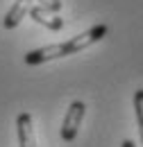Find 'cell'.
I'll return each mask as SVG.
<instances>
[{"mask_svg": "<svg viewBox=\"0 0 143 147\" xmlns=\"http://www.w3.org/2000/svg\"><path fill=\"white\" fill-rule=\"evenodd\" d=\"M16 131H18V145L20 147H36L34 125H32L30 113H20L16 118Z\"/></svg>", "mask_w": 143, "mask_h": 147, "instance_id": "cell-4", "label": "cell"}, {"mask_svg": "<svg viewBox=\"0 0 143 147\" xmlns=\"http://www.w3.org/2000/svg\"><path fill=\"white\" fill-rule=\"evenodd\" d=\"M84 111H86L84 102H80V100L71 102V107H68L66 115H64V122H61V138L66 143L75 140V136L80 131V125H82V118H84Z\"/></svg>", "mask_w": 143, "mask_h": 147, "instance_id": "cell-2", "label": "cell"}, {"mask_svg": "<svg viewBox=\"0 0 143 147\" xmlns=\"http://www.w3.org/2000/svg\"><path fill=\"white\" fill-rule=\"evenodd\" d=\"M109 32L107 25H93L91 30L77 34V36L68 38L64 43H52V45H46V48H36L32 52L25 55V63L27 66H39V63H46V61H52V59H61V57L68 55H77L82 50L91 48L93 43H98L100 38H105Z\"/></svg>", "mask_w": 143, "mask_h": 147, "instance_id": "cell-1", "label": "cell"}, {"mask_svg": "<svg viewBox=\"0 0 143 147\" xmlns=\"http://www.w3.org/2000/svg\"><path fill=\"white\" fill-rule=\"evenodd\" d=\"M27 14L32 16L34 23L43 25V27H48V30H52V32H59V30L64 27V20L57 16V11H50V9L41 7V5H32Z\"/></svg>", "mask_w": 143, "mask_h": 147, "instance_id": "cell-3", "label": "cell"}, {"mask_svg": "<svg viewBox=\"0 0 143 147\" xmlns=\"http://www.w3.org/2000/svg\"><path fill=\"white\" fill-rule=\"evenodd\" d=\"M30 7H32V0H16V2L9 7V11L5 14L2 25H5L7 30H14V27H18V23L25 18V14L30 11Z\"/></svg>", "mask_w": 143, "mask_h": 147, "instance_id": "cell-5", "label": "cell"}, {"mask_svg": "<svg viewBox=\"0 0 143 147\" xmlns=\"http://www.w3.org/2000/svg\"><path fill=\"white\" fill-rule=\"evenodd\" d=\"M39 5L50 9V11H59L61 9V0H39Z\"/></svg>", "mask_w": 143, "mask_h": 147, "instance_id": "cell-7", "label": "cell"}, {"mask_svg": "<svg viewBox=\"0 0 143 147\" xmlns=\"http://www.w3.org/2000/svg\"><path fill=\"white\" fill-rule=\"evenodd\" d=\"M134 113H136V122H139V136H141L143 145V88L134 93Z\"/></svg>", "mask_w": 143, "mask_h": 147, "instance_id": "cell-6", "label": "cell"}, {"mask_svg": "<svg viewBox=\"0 0 143 147\" xmlns=\"http://www.w3.org/2000/svg\"><path fill=\"white\" fill-rule=\"evenodd\" d=\"M121 147H136V145H134L132 140H123V143H121Z\"/></svg>", "mask_w": 143, "mask_h": 147, "instance_id": "cell-8", "label": "cell"}]
</instances>
